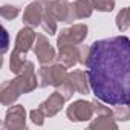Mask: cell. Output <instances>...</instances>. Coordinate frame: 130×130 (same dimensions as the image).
I'll return each instance as SVG.
<instances>
[{
	"instance_id": "6da1fadb",
	"label": "cell",
	"mask_w": 130,
	"mask_h": 130,
	"mask_svg": "<svg viewBox=\"0 0 130 130\" xmlns=\"http://www.w3.org/2000/svg\"><path fill=\"white\" fill-rule=\"evenodd\" d=\"M86 68L98 100L110 106L130 104V38L115 35L93 41Z\"/></svg>"
},
{
	"instance_id": "7a4b0ae2",
	"label": "cell",
	"mask_w": 130,
	"mask_h": 130,
	"mask_svg": "<svg viewBox=\"0 0 130 130\" xmlns=\"http://www.w3.org/2000/svg\"><path fill=\"white\" fill-rule=\"evenodd\" d=\"M57 47L58 55L57 60L68 69L74 68L77 63H80V44H77L69 32V28L61 29V32L57 37Z\"/></svg>"
},
{
	"instance_id": "3957f363",
	"label": "cell",
	"mask_w": 130,
	"mask_h": 130,
	"mask_svg": "<svg viewBox=\"0 0 130 130\" xmlns=\"http://www.w3.org/2000/svg\"><path fill=\"white\" fill-rule=\"evenodd\" d=\"M95 115L92 101L86 100H77L66 109V116L72 122H84L89 121Z\"/></svg>"
},
{
	"instance_id": "277c9868",
	"label": "cell",
	"mask_w": 130,
	"mask_h": 130,
	"mask_svg": "<svg viewBox=\"0 0 130 130\" xmlns=\"http://www.w3.org/2000/svg\"><path fill=\"white\" fill-rule=\"evenodd\" d=\"M32 51H34V54H35V57H37L40 64H52L57 60L55 49L49 43L47 37L43 35V34H37V38H35Z\"/></svg>"
},
{
	"instance_id": "5b68a950",
	"label": "cell",
	"mask_w": 130,
	"mask_h": 130,
	"mask_svg": "<svg viewBox=\"0 0 130 130\" xmlns=\"http://www.w3.org/2000/svg\"><path fill=\"white\" fill-rule=\"evenodd\" d=\"M3 128H6V130H26V110L22 104L11 106L6 110Z\"/></svg>"
},
{
	"instance_id": "8992f818",
	"label": "cell",
	"mask_w": 130,
	"mask_h": 130,
	"mask_svg": "<svg viewBox=\"0 0 130 130\" xmlns=\"http://www.w3.org/2000/svg\"><path fill=\"white\" fill-rule=\"evenodd\" d=\"M22 93L25 92L19 77H15L14 80H8L0 86V103L3 106H12L20 98Z\"/></svg>"
},
{
	"instance_id": "52a82bcc",
	"label": "cell",
	"mask_w": 130,
	"mask_h": 130,
	"mask_svg": "<svg viewBox=\"0 0 130 130\" xmlns=\"http://www.w3.org/2000/svg\"><path fill=\"white\" fill-rule=\"evenodd\" d=\"M44 9L46 6L40 2V0H35V2H31L23 12V25L25 26H31V28H37L41 26V20L44 15Z\"/></svg>"
},
{
	"instance_id": "ba28073f",
	"label": "cell",
	"mask_w": 130,
	"mask_h": 130,
	"mask_svg": "<svg viewBox=\"0 0 130 130\" xmlns=\"http://www.w3.org/2000/svg\"><path fill=\"white\" fill-rule=\"evenodd\" d=\"M22 86H23V92L29 93L32 90H35L38 87V77L35 74V64L32 61H26L25 66L22 69V72L17 75Z\"/></svg>"
},
{
	"instance_id": "9c48e42d",
	"label": "cell",
	"mask_w": 130,
	"mask_h": 130,
	"mask_svg": "<svg viewBox=\"0 0 130 130\" xmlns=\"http://www.w3.org/2000/svg\"><path fill=\"white\" fill-rule=\"evenodd\" d=\"M37 38V32H34V28L31 26H25L19 31L17 37H15V44H14V51L22 52V54H28L35 43Z\"/></svg>"
},
{
	"instance_id": "30bf717a",
	"label": "cell",
	"mask_w": 130,
	"mask_h": 130,
	"mask_svg": "<svg viewBox=\"0 0 130 130\" xmlns=\"http://www.w3.org/2000/svg\"><path fill=\"white\" fill-rule=\"evenodd\" d=\"M64 103H66L64 96H63L58 90H55L54 93L49 95V98H46V100L40 104V109H43V112L46 113V116L52 118V116H55V115L63 109Z\"/></svg>"
},
{
	"instance_id": "8fae6325",
	"label": "cell",
	"mask_w": 130,
	"mask_h": 130,
	"mask_svg": "<svg viewBox=\"0 0 130 130\" xmlns=\"http://www.w3.org/2000/svg\"><path fill=\"white\" fill-rule=\"evenodd\" d=\"M69 80H71V83L74 84V87H75V90H77L78 93H81V95H89V93L92 92L87 72L80 71V69H75V71L69 72Z\"/></svg>"
},
{
	"instance_id": "7c38bea8",
	"label": "cell",
	"mask_w": 130,
	"mask_h": 130,
	"mask_svg": "<svg viewBox=\"0 0 130 130\" xmlns=\"http://www.w3.org/2000/svg\"><path fill=\"white\" fill-rule=\"evenodd\" d=\"M46 9L58 20V22H69L71 15V3H68L66 0H57L49 5H46Z\"/></svg>"
},
{
	"instance_id": "4fadbf2b",
	"label": "cell",
	"mask_w": 130,
	"mask_h": 130,
	"mask_svg": "<svg viewBox=\"0 0 130 130\" xmlns=\"http://www.w3.org/2000/svg\"><path fill=\"white\" fill-rule=\"evenodd\" d=\"M89 128L92 130H116L118 128V124H116V119L113 116H104V115H96L90 124H89Z\"/></svg>"
},
{
	"instance_id": "5bb4252c",
	"label": "cell",
	"mask_w": 130,
	"mask_h": 130,
	"mask_svg": "<svg viewBox=\"0 0 130 130\" xmlns=\"http://www.w3.org/2000/svg\"><path fill=\"white\" fill-rule=\"evenodd\" d=\"M69 78V74H68V68L63 66L61 63H52L51 64V81H52V86L57 89L60 84H63Z\"/></svg>"
},
{
	"instance_id": "9a60e30c",
	"label": "cell",
	"mask_w": 130,
	"mask_h": 130,
	"mask_svg": "<svg viewBox=\"0 0 130 130\" xmlns=\"http://www.w3.org/2000/svg\"><path fill=\"white\" fill-rule=\"evenodd\" d=\"M72 5V9H74V14L78 19H89L93 12V3H92V0H75Z\"/></svg>"
},
{
	"instance_id": "2e32d148",
	"label": "cell",
	"mask_w": 130,
	"mask_h": 130,
	"mask_svg": "<svg viewBox=\"0 0 130 130\" xmlns=\"http://www.w3.org/2000/svg\"><path fill=\"white\" fill-rule=\"evenodd\" d=\"M26 54H22V52H17V51H12L11 52V57H9V71L15 75H19L26 63Z\"/></svg>"
},
{
	"instance_id": "e0dca14e",
	"label": "cell",
	"mask_w": 130,
	"mask_h": 130,
	"mask_svg": "<svg viewBox=\"0 0 130 130\" xmlns=\"http://www.w3.org/2000/svg\"><path fill=\"white\" fill-rule=\"evenodd\" d=\"M69 32H71L72 40H74L77 44H81V43L86 40L87 34H89V28H87V25H84V23H74V25L69 28Z\"/></svg>"
},
{
	"instance_id": "ac0fdd59",
	"label": "cell",
	"mask_w": 130,
	"mask_h": 130,
	"mask_svg": "<svg viewBox=\"0 0 130 130\" xmlns=\"http://www.w3.org/2000/svg\"><path fill=\"white\" fill-rule=\"evenodd\" d=\"M115 23H116V28H118L121 32H124V31H127V29L130 28V6L122 8V9L116 14Z\"/></svg>"
},
{
	"instance_id": "d6986e66",
	"label": "cell",
	"mask_w": 130,
	"mask_h": 130,
	"mask_svg": "<svg viewBox=\"0 0 130 130\" xmlns=\"http://www.w3.org/2000/svg\"><path fill=\"white\" fill-rule=\"evenodd\" d=\"M57 23H58V20L47 9H44V15L41 20V28L44 29V32H47L49 35H55L57 34Z\"/></svg>"
},
{
	"instance_id": "ffe728a7",
	"label": "cell",
	"mask_w": 130,
	"mask_h": 130,
	"mask_svg": "<svg viewBox=\"0 0 130 130\" xmlns=\"http://www.w3.org/2000/svg\"><path fill=\"white\" fill-rule=\"evenodd\" d=\"M37 77H38V87L44 89L47 86H52V81H51V64H41L40 69L37 71Z\"/></svg>"
},
{
	"instance_id": "44dd1931",
	"label": "cell",
	"mask_w": 130,
	"mask_h": 130,
	"mask_svg": "<svg viewBox=\"0 0 130 130\" xmlns=\"http://www.w3.org/2000/svg\"><path fill=\"white\" fill-rule=\"evenodd\" d=\"M113 118L116 121H128L130 119V106L128 104H121V106H115L113 109Z\"/></svg>"
},
{
	"instance_id": "7402d4cb",
	"label": "cell",
	"mask_w": 130,
	"mask_h": 130,
	"mask_svg": "<svg viewBox=\"0 0 130 130\" xmlns=\"http://www.w3.org/2000/svg\"><path fill=\"white\" fill-rule=\"evenodd\" d=\"M19 14H20V8L15 5H3L0 8V15L5 20H14Z\"/></svg>"
},
{
	"instance_id": "603a6c76",
	"label": "cell",
	"mask_w": 130,
	"mask_h": 130,
	"mask_svg": "<svg viewBox=\"0 0 130 130\" xmlns=\"http://www.w3.org/2000/svg\"><path fill=\"white\" fill-rule=\"evenodd\" d=\"M57 90L64 96V100H66V101H69V100L74 96V93L77 92V90H75V87H74V84L71 83V80H69V78L64 81L63 84H60V86L57 87Z\"/></svg>"
},
{
	"instance_id": "cb8c5ba5",
	"label": "cell",
	"mask_w": 130,
	"mask_h": 130,
	"mask_svg": "<svg viewBox=\"0 0 130 130\" xmlns=\"http://www.w3.org/2000/svg\"><path fill=\"white\" fill-rule=\"evenodd\" d=\"M93 8L100 12H112L115 8V0H92Z\"/></svg>"
},
{
	"instance_id": "d4e9b609",
	"label": "cell",
	"mask_w": 130,
	"mask_h": 130,
	"mask_svg": "<svg viewBox=\"0 0 130 130\" xmlns=\"http://www.w3.org/2000/svg\"><path fill=\"white\" fill-rule=\"evenodd\" d=\"M29 118H31V121L35 124V125H43L44 124V118H47L46 116V113L43 112V109H32L31 112H29Z\"/></svg>"
},
{
	"instance_id": "484cf974",
	"label": "cell",
	"mask_w": 130,
	"mask_h": 130,
	"mask_svg": "<svg viewBox=\"0 0 130 130\" xmlns=\"http://www.w3.org/2000/svg\"><path fill=\"white\" fill-rule=\"evenodd\" d=\"M89 52H90V46L86 44H80V64H87L89 60Z\"/></svg>"
},
{
	"instance_id": "4316f807",
	"label": "cell",
	"mask_w": 130,
	"mask_h": 130,
	"mask_svg": "<svg viewBox=\"0 0 130 130\" xmlns=\"http://www.w3.org/2000/svg\"><path fill=\"white\" fill-rule=\"evenodd\" d=\"M5 31V44H3V54L6 52V49H8V32H6V29H3Z\"/></svg>"
},
{
	"instance_id": "83f0119b",
	"label": "cell",
	"mask_w": 130,
	"mask_h": 130,
	"mask_svg": "<svg viewBox=\"0 0 130 130\" xmlns=\"http://www.w3.org/2000/svg\"><path fill=\"white\" fill-rule=\"evenodd\" d=\"M40 2H41L43 5H49V3H52V2H57V0H40Z\"/></svg>"
},
{
	"instance_id": "f1b7e54d",
	"label": "cell",
	"mask_w": 130,
	"mask_h": 130,
	"mask_svg": "<svg viewBox=\"0 0 130 130\" xmlns=\"http://www.w3.org/2000/svg\"><path fill=\"white\" fill-rule=\"evenodd\" d=\"M66 2H68V0H66Z\"/></svg>"
},
{
	"instance_id": "f546056e",
	"label": "cell",
	"mask_w": 130,
	"mask_h": 130,
	"mask_svg": "<svg viewBox=\"0 0 130 130\" xmlns=\"http://www.w3.org/2000/svg\"><path fill=\"white\" fill-rule=\"evenodd\" d=\"M128 106H130V104H128Z\"/></svg>"
}]
</instances>
